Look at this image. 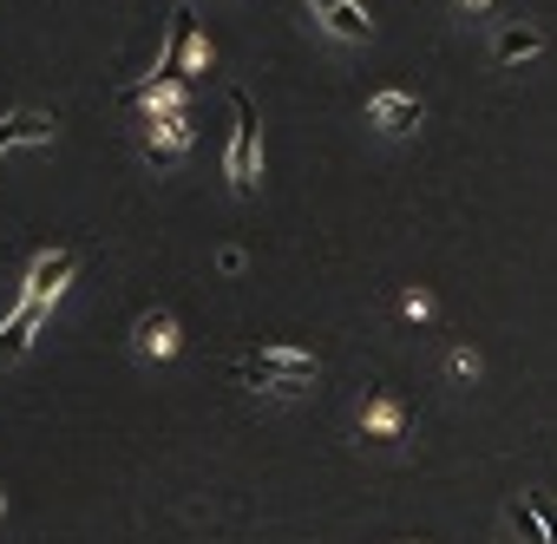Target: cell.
<instances>
[{
    "mask_svg": "<svg viewBox=\"0 0 557 544\" xmlns=\"http://www.w3.org/2000/svg\"><path fill=\"white\" fill-rule=\"evenodd\" d=\"M361 426H368V440H394V433H400V407H394V400H374V407L361 413Z\"/></svg>",
    "mask_w": 557,
    "mask_h": 544,
    "instance_id": "4fadbf2b",
    "label": "cell"
},
{
    "mask_svg": "<svg viewBox=\"0 0 557 544\" xmlns=\"http://www.w3.org/2000/svg\"><path fill=\"white\" fill-rule=\"evenodd\" d=\"M511 531H518L524 544H550V531H544V518H537L531 498H511Z\"/></svg>",
    "mask_w": 557,
    "mask_h": 544,
    "instance_id": "7c38bea8",
    "label": "cell"
},
{
    "mask_svg": "<svg viewBox=\"0 0 557 544\" xmlns=\"http://www.w3.org/2000/svg\"><path fill=\"white\" fill-rule=\"evenodd\" d=\"M453 8H466V14H479V8H492V0H453Z\"/></svg>",
    "mask_w": 557,
    "mask_h": 544,
    "instance_id": "5bb4252c",
    "label": "cell"
},
{
    "mask_svg": "<svg viewBox=\"0 0 557 544\" xmlns=\"http://www.w3.org/2000/svg\"><path fill=\"white\" fill-rule=\"evenodd\" d=\"M322 21H329V34H335V40H368V34H374V21H368V14L355 8V0H342V8H329Z\"/></svg>",
    "mask_w": 557,
    "mask_h": 544,
    "instance_id": "30bf717a",
    "label": "cell"
},
{
    "mask_svg": "<svg viewBox=\"0 0 557 544\" xmlns=\"http://www.w3.org/2000/svg\"><path fill=\"white\" fill-rule=\"evenodd\" d=\"M236 374L249 387H262V394H302L315 381V355H302V348H262V355H243Z\"/></svg>",
    "mask_w": 557,
    "mask_h": 544,
    "instance_id": "6da1fadb",
    "label": "cell"
},
{
    "mask_svg": "<svg viewBox=\"0 0 557 544\" xmlns=\"http://www.w3.org/2000/svg\"><path fill=\"white\" fill-rule=\"evenodd\" d=\"M47 309H53V302H40V296H21V309H14L8 322H0V368H8V361H21V355L34 348V335H40Z\"/></svg>",
    "mask_w": 557,
    "mask_h": 544,
    "instance_id": "3957f363",
    "label": "cell"
},
{
    "mask_svg": "<svg viewBox=\"0 0 557 544\" xmlns=\"http://www.w3.org/2000/svg\"><path fill=\"white\" fill-rule=\"evenodd\" d=\"M197 53H203V47H197V21H190V8H177V14H171V40H164V60H158L151 79H184V66H190Z\"/></svg>",
    "mask_w": 557,
    "mask_h": 544,
    "instance_id": "277c9868",
    "label": "cell"
},
{
    "mask_svg": "<svg viewBox=\"0 0 557 544\" xmlns=\"http://www.w3.org/2000/svg\"><path fill=\"white\" fill-rule=\"evenodd\" d=\"M315 8H322V14H329V8H342V0H315Z\"/></svg>",
    "mask_w": 557,
    "mask_h": 544,
    "instance_id": "9a60e30c",
    "label": "cell"
},
{
    "mask_svg": "<svg viewBox=\"0 0 557 544\" xmlns=\"http://www.w3.org/2000/svg\"><path fill=\"white\" fill-rule=\"evenodd\" d=\"M73 269H79V256H73V249H53V256H40V262H34V276H27V296L53 302V296L73 283Z\"/></svg>",
    "mask_w": 557,
    "mask_h": 544,
    "instance_id": "8992f818",
    "label": "cell"
},
{
    "mask_svg": "<svg viewBox=\"0 0 557 544\" xmlns=\"http://www.w3.org/2000/svg\"><path fill=\"white\" fill-rule=\"evenodd\" d=\"M145 151H151V164H177V158L190 151V119H184V112H158Z\"/></svg>",
    "mask_w": 557,
    "mask_h": 544,
    "instance_id": "5b68a950",
    "label": "cell"
},
{
    "mask_svg": "<svg viewBox=\"0 0 557 544\" xmlns=\"http://www.w3.org/2000/svg\"><path fill=\"white\" fill-rule=\"evenodd\" d=\"M368 119H374L381 132H413V125H420V99H407V92H381V99H368Z\"/></svg>",
    "mask_w": 557,
    "mask_h": 544,
    "instance_id": "52a82bcc",
    "label": "cell"
},
{
    "mask_svg": "<svg viewBox=\"0 0 557 544\" xmlns=\"http://www.w3.org/2000/svg\"><path fill=\"white\" fill-rule=\"evenodd\" d=\"M537 47H544L537 27H505V34H498V60H505V66H511V60H531Z\"/></svg>",
    "mask_w": 557,
    "mask_h": 544,
    "instance_id": "8fae6325",
    "label": "cell"
},
{
    "mask_svg": "<svg viewBox=\"0 0 557 544\" xmlns=\"http://www.w3.org/2000/svg\"><path fill=\"white\" fill-rule=\"evenodd\" d=\"M236 106V132H230V184L236 190H256V138H262V119L249 106V92H230Z\"/></svg>",
    "mask_w": 557,
    "mask_h": 544,
    "instance_id": "7a4b0ae2",
    "label": "cell"
},
{
    "mask_svg": "<svg viewBox=\"0 0 557 544\" xmlns=\"http://www.w3.org/2000/svg\"><path fill=\"white\" fill-rule=\"evenodd\" d=\"M132 342H138L145 355H171V348H177V322H171L164 309H151V316H138V329H132Z\"/></svg>",
    "mask_w": 557,
    "mask_h": 544,
    "instance_id": "ba28073f",
    "label": "cell"
},
{
    "mask_svg": "<svg viewBox=\"0 0 557 544\" xmlns=\"http://www.w3.org/2000/svg\"><path fill=\"white\" fill-rule=\"evenodd\" d=\"M53 138V119L47 112H14L8 125H0V151H14V145H40Z\"/></svg>",
    "mask_w": 557,
    "mask_h": 544,
    "instance_id": "9c48e42d",
    "label": "cell"
}]
</instances>
